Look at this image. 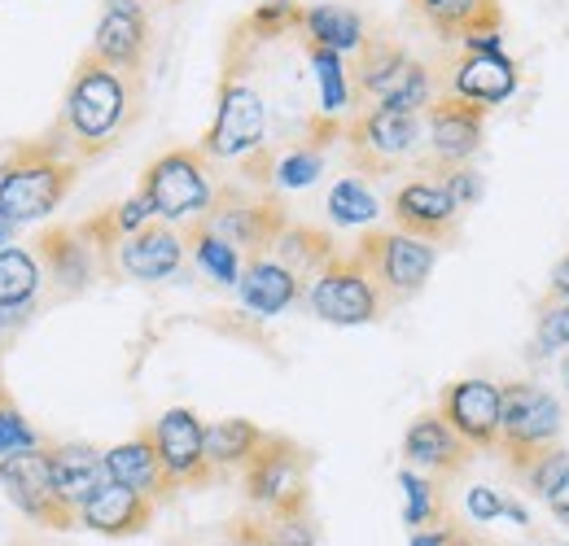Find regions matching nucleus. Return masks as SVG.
I'll list each match as a JSON object with an SVG mask.
<instances>
[{"mask_svg":"<svg viewBox=\"0 0 569 546\" xmlns=\"http://www.w3.org/2000/svg\"><path fill=\"white\" fill-rule=\"evenodd\" d=\"M137 114H141V74L114 70L101 58L83 53L67 83L53 136L67 144L74 162H92L123 140Z\"/></svg>","mask_w":569,"mask_h":546,"instance_id":"f257e3e1","label":"nucleus"},{"mask_svg":"<svg viewBox=\"0 0 569 546\" xmlns=\"http://www.w3.org/2000/svg\"><path fill=\"white\" fill-rule=\"evenodd\" d=\"M259 44H250L237 27L223 53V79H219V101H214V123L202 136V153L211 162H241L250 153H259L268 144V101L263 92L246 79V70L254 62Z\"/></svg>","mask_w":569,"mask_h":546,"instance_id":"f03ea898","label":"nucleus"},{"mask_svg":"<svg viewBox=\"0 0 569 546\" xmlns=\"http://www.w3.org/2000/svg\"><path fill=\"white\" fill-rule=\"evenodd\" d=\"M74 180L79 162L53 132L40 140H18L0 158V210L18 223H40L67 202Z\"/></svg>","mask_w":569,"mask_h":546,"instance_id":"7ed1b4c3","label":"nucleus"},{"mask_svg":"<svg viewBox=\"0 0 569 546\" xmlns=\"http://www.w3.org/2000/svg\"><path fill=\"white\" fill-rule=\"evenodd\" d=\"M351 83H356V97L386 105V110H403V114H426L433 101L429 67L417 62L399 40H386V36L363 40L356 67H351Z\"/></svg>","mask_w":569,"mask_h":546,"instance_id":"20e7f679","label":"nucleus"},{"mask_svg":"<svg viewBox=\"0 0 569 546\" xmlns=\"http://www.w3.org/2000/svg\"><path fill=\"white\" fill-rule=\"evenodd\" d=\"M214 175H211V158L202 149H167L158 153L141 175V193L153 219L162 223H193L202 219L214 202Z\"/></svg>","mask_w":569,"mask_h":546,"instance_id":"39448f33","label":"nucleus"},{"mask_svg":"<svg viewBox=\"0 0 569 546\" xmlns=\"http://www.w3.org/2000/svg\"><path fill=\"white\" fill-rule=\"evenodd\" d=\"M307 468L311 455L281 433H268L263 446L250 455V464L241 468V489L250 498V507H259L263 516H293V512H311V489H307Z\"/></svg>","mask_w":569,"mask_h":546,"instance_id":"423d86ee","label":"nucleus"},{"mask_svg":"<svg viewBox=\"0 0 569 546\" xmlns=\"http://www.w3.org/2000/svg\"><path fill=\"white\" fill-rule=\"evenodd\" d=\"M342 140H347V158L359 175H395L426 144V123H421V114L368 105L342 123Z\"/></svg>","mask_w":569,"mask_h":546,"instance_id":"0eeeda50","label":"nucleus"},{"mask_svg":"<svg viewBox=\"0 0 569 546\" xmlns=\"http://www.w3.org/2000/svg\"><path fill=\"white\" fill-rule=\"evenodd\" d=\"M302 302L311 306L316 320H325L333 328H359V324H372V320H381L390 311L386 293L377 289L372 272L356 259V250L351 254H333L320 272L311 275Z\"/></svg>","mask_w":569,"mask_h":546,"instance_id":"6e6552de","label":"nucleus"},{"mask_svg":"<svg viewBox=\"0 0 569 546\" xmlns=\"http://www.w3.org/2000/svg\"><path fill=\"white\" fill-rule=\"evenodd\" d=\"M193 223H202L207 232L223 236L232 250H241V259H254V254H268L277 245V236L289 228V210L268 189L219 184L211 210L202 219H193Z\"/></svg>","mask_w":569,"mask_h":546,"instance_id":"1a4fd4ad","label":"nucleus"},{"mask_svg":"<svg viewBox=\"0 0 569 546\" xmlns=\"http://www.w3.org/2000/svg\"><path fill=\"white\" fill-rule=\"evenodd\" d=\"M557 437H561V403L552 390L530 381L499 385V455L512 473H521Z\"/></svg>","mask_w":569,"mask_h":546,"instance_id":"9d476101","label":"nucleus"},{"mask_svg":"<svg viewBox=\"0 0 569 546\" xmlns=\"http://www.w3.org/2000/svg\"><path fill=\"white\" fill-rule=\"evenodd\" d=\"M356 259L372 272L377 289L386 293V302L399 306V302H412L426 289V280L433 275V263H438V245L426 241V236L399 232V228H377V232L359 236Z\"/></svg>","mask_w":569,"mask_h":546,"instance_id":"9b49d317","label":"nucleus"},{"mask_svg":"<svg viewBox=\"0 0 569 546\" xmlns=\"http://www.w3.org/2000/svg\"><path fill=\"white\" fill-rule=\"evenodd\" d=\"M421 123H426V158H421L426 175L473 162L482 149V136H487V110L465 97H451V92L429 101Z\"/></svg>","mask_w":569,"mask_h":546,"instance_id":"f8f14e48","label":"nucleus"},{"mask_svg":"<svg viewBox=\"0 0 569 546\" xmlns=\"http://www.w3.org/2000/svg\"><path fill=\"white\" fill-rule=\"evenodd\" d=\"M0 489L13 503V512H22L31 525H44V529H74L79 525V516H74L71 507L58 498V489H53L49 451L44 446L0 459Z\"/></svg>","mask_w":569,"mask_h":546,"instance_id":"ddd939ff","label":"nucleus"},{"mask_svg":"<svg viewBox=\"0 0 569 546\" xmlns=\"http://www.w3.org/2000/svg\"><path fill=\"white\" fill-rule=\"evenodd\" d=\"M149 437L176 489H202L214 481V468L207 459V424L193 407L162 411L149 424Z\"/></svg>","mask_w":569,"mask_h":546,"instance_id":"4468645a","label":"nucleus"},{"mask_svg":"<svg viewBox=\"0 0 569 546\" xmlns=\"http://www.w3.org/2000/svg\"><path fill=\"white\" fill-rule=\"evenodd\" d=\"M460 214L465 205L447 193V184L438 175H417L408 184L395 189L390 198V219L399 232H412V236H426L433 245H447L460 228Z\"/></svg>","mask_w":569,"mask_h":546,"instance_id":"2eb2a0df","label":"nucleus"},{"mask_svg":"<svg viewBox=\"0 0 569 546\" xmlns=\"http://www.w3.org/2000/svg\"><path fill=\"white\" fill-rule=\"evenodd\" d=\"M36 254L44 263V280L58 289V297H79V293H88L106 275V259L92 245V236H88L83 223H74V228H49L36 241Z\"/></svg>","mask_w":569,"mask_h":546,"instance_id":"dca6fc26","label":"nucleus"},{"mask_svg":"<svg viewBox=\"0 0 569 546\" xmlns=\"http://www.w3.org/2000/svg\"><path fill=\"white\" fill-rule=\"evenodd\" d=\"M438 415L473 446V451H499V385L469 376L442 390Z\"/></svg>","mask_w":569,"mask_h":546,"instance_id":"f3484780","label":"nucleus"},{"mask_svg":"<svg viewBox=\"0 0 569 546\" xmlns=\"http://www.w3.org/2000/svg\"><path fill=\"white\" fill-rule=\"evenodd\" d=\"M403 459H408V468H417L426 477H456L469 468L473 446L438 411H426L403 433Z\"/></svg>","mask_w":569,"mask_h":546,"instance_id":"a211bd4d","label":"nucleus"},{"mask_svg":"<svg viewBox=\"0 0 569 546\" xmlns=\"http://www.w3.org/2000/svg\"><path fill=\"white\" fill-rule=\"evenodd\" d=\"M184 232L176 223H144L141 232L123 236L119 241V275L128 280H141V284H158V280H171V275L184 267Z\"/></svg>","mask_w":569,"mask_h":546,"instance_id":"6ab92c4d","label":"nucleus"},{"mask_svg":"<svg viewBox=\"0 0 569 546\" xmlns=\"http://www.w3.org/2000/svg\"><path fill=\"white\" fill-rule=\"evenodd\" d=\"M307 293V280L298 272H289L277 254H254L246 259L241 267V280H237V297L250 315L259 320H272V315H284L293 302H302Z\"/></svg>","mask_w":569,"mask_h":546,"instance_id":"aec40b11","label":"nucleus"},{"mask_svg":"<svg viewBox=\"0 0 569 546\" xmlns=\"http://www.w3.org/2000/svg\"><path fill=\"white\" fill-rule=\"evenodd\" d=\"M153 498H144L137 489L119 485V481H106L83 507H79V525L101 534V538H132V534H144L149 520H153Z\"/></svg>","mask_w":569,"mask_h":546,"instance_id":"412c9836","label":"nucleus"},{"mask_svg":"<svg viewBox=\"0 0 569 546\" xmlns=\"http://www.w3.org/2000/svg\"><path fill=\"white\" fill-rule=\"evenodd\" d=\"M521 83V70L508 53H460L451 67V97H465L482 110L503 105Z\"/></svg>","mask_w":569,"mask_h":546,"instance_id":"4be33fe9","label":"nucleus"},{"mask_svg":"<svg viewBox=\"0 0 569 546\" xmlns=\"http://www.w3.org/2000/svg\"><path fill=\"white\" fill-rule=\"evenodd\" d=\"M49 451V473L58 498L79 516V507L110 481L106 473V451L88 446V442H62V446H44Z\"/></svg>","mask_w":569,"mask_h":546,"instance_id":"5701e85b","label":"nucleus"},{"mask_svg":"<svg viewBox=\"0 0 569 546\" xmlns=\"http://www.w3.org/2000/svg\"><path fill=\"white\" fill-rule=\"evenodd\" d=\"M88 53L101 58L106 67L141 74L144 58H149V13H119V9H106L101 22H97V31H92Z\"/></svg>","mask_w":569,"mask_h":546,"instance_id":"b1692460","label":"nucleus"},{"mask_svg":"<svg viewBox=\"0 0 569 546\" xmlns=\"http://www.w3.org/2000/svg\"><path fill=\"white\" fill-rule=\"evenodd\" d=\"M106 473H110V481L137 489V494L153 498V503H162V498L176 494V485H171L162 459H158V451H153L149 428H141L137 437H128V442H119V446L106 451Z\"/></svg>","mask_w":569,"mask_h":546,"instance_id":"393cba45","label":"nucleus"},{"mask_svg":"<svg viewBox=\"0 0 569 546\" xmlns=\"http://www.w3.org/2000/svg\"><path fill=\"white\" fill-rule=\"evenodd\" d=\"M298 36H302V44H320V49H333V53L351 58V53L363 49L368 27H363V18H359L356 9L325 0V4L302 9V27H298Z\"/></svg>","mask_w":569,"mask_h":546,"instance_id":"a878e982","label":"nucleus"},{"mask_svg":"<svg viewBox=\"0 0 569 546\" xmlns=\"http://www.w3.org/2000/svg\"><path fill=\"white\" fill-rule=\"evenodd\" d=\"M40 289H44V263H40V254L27 250V245H9L0 254V306L31 320L36 302H40Z\"/></svg>","mask_w":569,"mask_h":546,"instance_id":"bb28decb","label":"nucleus"},{"mask_svg":"<svg viewBox=\"0 0 569 546\" xmlns=\"http://www.w3.org/2000/svg\"><path fill=\"white\" fill-rule=\"evenodd\" d=\"M263 437L268 433L254 419H241V415L207 424V459H211L214 477L219 473H241L250 464V455L263 446Z\"/></svg>","mask_w":569,"mask_h":546,"instance_id":"cd10ccee","label":"nucleus"},{"mask_svg":"<svg viewBox=\"0 0 569 546\" xmlns=\"http://www.w3.org/2000/svg\"><path fill=\"white\" fill-rule=\"evenodd\" d=\"M412 13L447 44H460V36L478 22H499V0H412Z\"/></svg>","mask_w":569,"mask_h":546,"instance_id":"c85d7f7f","label":"nucleus"},{"mask_svg":"<svg viewBox=\"0 0 569 546\" xmlns=\"http://www.w3.org/2000/svg\"><path fill=\"white\" fill-rule=\"evenodd\" d=\"M268 254H277L289 272L311 280V275L338 254V245H333V236H329L325 228H311V223H293V219H289V228L277 236V245H272Z\"/></svg>","mask_w":569,"mask_h":546,"instance_id":"c756f323","label":"nucleus"},{"mask_svg":"<svg viewBox=\"0 0 569 546\" xmlns=\"http://www.w3.org/2000/svg\"><path fill=\"white\" fill-rule=\"evenodd\" d=\"M307 62H311L316 88H320V114L325 119H347L351 114V101H356V83H351L347 58L333 53V49L307 44Z\"/></svg>","mask_w":569,"mask_h":546,"instance_id":"7c9ffc66","label":"nucleus"},{"mask_svg":"<svg viewBox=\"0 0 569 546\" xmlns=\"http://www.w3.org/2000/svg\"><path fill=\"white\" fill-rule=\"evenodd\" d=\"M184 245H189V254H193L198 272L207 275V280L223 284V289H237V280H241V267H246L241 250H232L223 236L207 232L202 223H189V232H184Z\"/></svg>","mask_w":569,"mask_h":546,"instance_id":"2f4dec72","label":"nucleus"},{"mask_svg":"<svg viewBox=\"0 0 569 546\" xmlns=\"http://www.w3.org/2000/svg\"><path fill=\"white\" fill-rule=\"evenodd\" d=\"M329 219L338 223V228H368V223H377V214H381V202H377V193L368 189V180L363 175H342L333 189H329Z\"/></svg>","mask_w":569,"mask_h":546,"instance_id":"473e14b6","label":"nucleus"},{"mask_svg":"<svg viewBox=\"0 0 569 546\" xmlns=\"http://www.w3.org/2000/svg\"><path fill=\"white\" fill-rule=\"evenodd\" d=\"M298 27H302V4L298 0H263L259 9H250L246 22H237V31L259 49L281 40V36H293Z\"/></svg>","mask_w":569,"mask_h":546,"instance_id":"72a5a7b5","label":"nucleus"},{"mask_svg":"<svg viewBox=\"0 0 569 546\" xmlns=\"http://www.w3.org/2000/svg\"><path fill=\"white\" fill-rule=\"evenodd\" d=\"M399 489H403V525L412 529H429V525H442V494H438V481L417 473V468H403L399 473Z\"/></svg>","mask_w":569,"mask_h":546,"instance_id":"f704fd0d","label":"nucleus"},{"mask_svg":"<svg viewBox=\"0 0 569 546\" xmlns=\"http://www.w3.org/2000/svg\"><path fill=\"white\" fill-rule=\"evenodd\" d=\"M320 175H325V149L311 140H298L272 158V189H311Z\"/></svg>","mask_w":569,"mask_h":546,"instance_id":"c9c22d12","label":"nucleus"},{"mask_svg":"<svg viewBox=\"0 0 569 546\" xmlns=\"http://www.w3.org/2000/svg\"><path fill=\"white\" fill-rule=\"evenodd\" d=\"M566 473H569V451L561 446V442H552V446H543L517 477L526 481V489H530L535 498H548V494L566 481Z\"/></svg>","mask_w":569,"mask_h":546,"instance_id":"e433bc0d","label":"nucleus"},{"mask_svg":"<svg viewBox=\"0 0 569 546\" xmlns=\"http://www.w3.org/2000/svg\"><path fill=\"white\" fill-rule=\"evenodd\" d=\"M36 446H44V437L36 433V424L9 403V394H0V459L22 455V451H36Z\"/></svg>","mask_w":569,"mask_h":546,"instance_id":"4c0bfd02","label":"nucleus"},{"mask_svg":"<svg viewBox=\"0 0 569 546\" xmlns=\"http://www.w3.org/2000/svg\"><path fill=\"white\" fill-rule=\"evenodd\" d=\"M552 350H569V302L548 293L535 324V354H552Z\"/></svg>","mask_w":569,"mask_h":546,"instance_id":"58836bf2","label":"nucleus"},{"mask_svg":"<svg viewBox=\"0 0 569 546\" xmlns=\"http://www.w3.org/2000/svg\"><path fill=\"white\" fill-rule=\"evenodd\" d=\"M259 534L272 546H316V525H311V512H293V516H254Z\"/></svg>","mask_w":569,"mask_h":546,"instance_id":"ea45409f","label":"nucleus"},{"mask_svg":"<svg viewBox=\"0 0 569 546\" xmlns=\"http://www.w3.org/2000/svg\"><path fill=\"white\" fill-rule=\"evenodd\" d=\"M438 180L447 184V193L465 205V210L482 202V175H478L469 162H465V166H447V171H438Z\"/></svg>","mask_w":569,"mask_h":546,"instance_id":"a19ab883","label":"nucleus"},{"mask_svg":"<svg viewBox=\"0 0 569 546\" xmlns=\"http://www.w3.org/2000/svg\"><path fill=\"white\" fill-rule=\"evenodd\" d=\"M412 546H487L478 534L442 520V525H429V529H412Z\"/></svg>","mask_w":569,"mask_h":546,"instance_id":"79ce46f5","label":"nucleus"},{"mask_svg":"<svg viewBox=\"0 0 569 546\" xmlns=\"http://www.w3.org/2000/svg\"><path fill=\"white\" fill-rule=\"evenodd\" d=\"M110 214H114V228H119V236H132V232H141L144 223H153V210L144 202V193L137 189L128 202L110 205Z\"/></svg>","mask_w":569,"mask_h":546,"instance_id":"37998d69","label":"nucleus"},{"mask_svg":"<svg viewBox=\"0 0 569 546\" xmlns=\"http://www.w3.org/2000/svg\"><path fill=\"white\" fill-rule=\"evenodd\" d=\"M460 53H503V18L499 22H478L460 36Z\"/></svg>","mask_w":569,"mask_h":546,"instance_id":"c03bdc74","label":"nucleus"},{"mask_svg":"<svg viewBox=\"0 0 569 546\" xmlns=\"http://www.w3.org/2000/svg\"><path fill=\"white\" fill-rule=\"evenodd\" d=\"M469 516L478 520V525H491L503 516V494L491 489V485H473L469 489Z\"/></svg>","mask_w":569,"mask_h":546,"instance_id":"a18cd8bd","label":"nucleus"},{"mask_svg":"<svg viewBox=\"0 0 569 546\" xmlns=\"http://www.w3.org/2000/svg\"><path fill=\"white\" fill-rule=\"evenodd\" d=\"M223 546H272V543L259 534L254 516H237V520L228 525V543H223Z\"/></svg>","mask_w":569,"mask_h":546,"instance_id":"49530a36","label":"nucleus"},{"mask_svg":"<svg viewBox=\"0 0 569 546\" xmlns=\"http://www.w3.org/2000/svg\"><path fill=\"white\" fill-rule=\"evenodd\" d=\"M543 503H548V512H552V516H557V520L569 529V473H566V481H561V485H557V489L543 498Z\"/></svg>","mask_w":569,"mask_h":546,"instance_id":"de8ad7c7","label":"nucleus"},{"mask_svg":"<svg viewBox=\"0 0 569 546\" xmlns=\"http://www.w3.org/2000/svg\"><path fill=\"white\" fill-rule=\"evenodd\" d=\"M22 324H27V315H18V311H4V306H0V354L9 350V342L18 337V328H22Z\"/></svg>","mask_w":569,"mask_h":546,"instance_id":"09e8293b","label":"nucleus"},{"mask_svg":"<svg viewBox=\"0 0 569 546\" xmlns=\"http://www.w3.org/2000/svg\"><path fill=\"white\" fill-rule=\"evenodd\" d=\"M548 293H552V297H566L569 302V254L552 267V284H548Z\"/></svg>","mask_w":569,"mask_h":546,"instance_id":"8fccbe9b","label":"nucleus"},{"mask_svg":"<svg viewBox=\"0 0 569 546\" xmlns=\"http://www.w3.org/2000/svg\"><path fill=\"white\" fill-rule=\"evenodd\" d=\"M18 232H22V223H18L13 214H4V210H0V254H4L9 245H18Z\"/></svg>","mask_w":569,"mask_h":546,"instance_id":"3c124183","label":"nucleus"},{"mask_svg":"<svg viewBox=\"0 0 569 546\" xmlns=\"http://www.w3.org/2000/svg\"><path fill=\"white\" fill-rule=\"evenodd\" d=\"M106 9H119V13H144V0H101Z\"/></svg>","mask_w":569,"mask_h":546,"instance_id":"603ef678","label":"nucleus"},{"mask_svg":"<svg viewBox=\"0 0 569 546\" xmlns=\"http://www.w3.org/2000/svg\"><path fill=\"white\" fill-rule=\"evenodd\" d=\"M503 516H508V520H517V525H530V512H526L521 503H508V498H503Z\"/></svg>","mask_w":569,"mask_h":546,"instance_id":"864d4df0","label":"nucleus"},{"mask_svg":"<svg viewBox=\"0 0 569 546\" xmlns=\"http://www.w3.org/2000/svg\"><path fill=\"white\" fill-rule=\"evenodd\" d=\"M561 385H566V394H569V350L561 354Z\"/></svg>","mask_w":569,"mask_h":546,"instance_id":"5fc2aeb1","label":"nucleus"},{"mask_svg":"<svg viewBox=\"0 0 569 546\" xmlns=\"http://www.w3.org/2000/svg\"><path fill=\"white\" fill-rule=\"evenodd\" d=\"M0 394H4V376H0Z\"/></svg>","mask_w":569,"mask_h":546,"instance_id":"6e6d98bb","label":"nucleus"}]
</instances>
